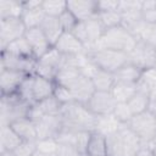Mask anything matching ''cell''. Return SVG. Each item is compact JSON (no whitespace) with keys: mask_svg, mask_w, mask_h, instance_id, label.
I'll return each mask as SVG.
<instances>
[{"mask_svg":"<svg viewBox=\"0 0 156 156\" xmlns=\"http://www.w3.org/2000/svg\"><path fill=\"white\" fill-rule=\"evenodd\" d=\"M136 39L122 26L108 28L104 32L101 39L98 41L94 49H111V50H117L122 51L126 54H129L133 48L136 44ZM90 51V50H89Z\"/></svg>","mask_w":156,"mask_h":156,"instance_id":"2","label":"cell"},{"mask_svg":"<svg viewBox=\"0 0 156 156\" xmlns=\"http://www.w3.org/2000/svg\"><path fill=\"white\" fill-rule=\"evenodd\" d=\"M23 15L22 1L18 0H1L0 1V20L4 18H21Z\"/></svg>","mask_w":156,"mask_h":156,"instance_id":"30","label":"cell"},{"mask_svg":"<svg viewBox=\"0 0 156 156\" xmlns=\"http://www.w3.org/2000/svg\"><path fill=\"white\" fill-rule=\"evenodd\" d=\"M32 156H49V155H45V154H43V152H40V151H38V150H37Z\"/></svg>","mask_w":156,"mask_h":156,"instance_id":"54","label":"cell"},{"mask_svg":"<svg viewBox=\"0 0 156 156\" xmlns=\"http://www.w3.org/2000/svg\"><path fill=\"white\" fill-rule=\"evenodd\" d=\"M43 5V4H41ZM45 13L40 7L37 9H32V10H23V15H22V21L26 26L27 29H32V28H38L41 26L44 18H45Z\"/></svg>","mask_w":156,"mask_h":156,"instance_id":"31","label":"cell"},{"mask_svg":"<svg viewBox=\"0 0 156 156\" xmlns=\"http://www.w3.org/2000/svg\"><path fill=\"white\" fill-rule=\"evenodd\" d=\"M29 74H26L23 72L7 69V68H0V90L1 95H12L17 93L20 85L22 82L28 77Z\"/></svg>","mask_w":156,"mask_h":156,"instance_id":"13","label":"cell"},{"mask_svg":"<svg viewBox=\"0 0 156 156\" xmlns=\"http://www.w3.org/2000/svg\"><path fill=\"white\" fill-rule=\"evenodd\" d=\"M30 105L22 101L15 93L12 95H1L0 101V126H11L13 122L28 118Z\"/></svg>","mask_w":156,"mask_h":156,"instance_id":"3","label":"cell"},{"mask_svg":"<svg viewBox=\"0 0 156 156\" xmlns=\"http://www.w3.org/2000/svg\"><path fill=\"white\" fill-rule=\"evenodd\" d=\"M22 141L11 126L0 127V151H15Z\"/></svg>","mask_w":156,"mask_h":156,"instance_id":"21","label":"cell"},{"mask_svg":"<svg viewBox=\"0 0 156 156\" xmlns=\"http://www.w3.org/2000/svg\"><path fill=\"white\" fill-rule=\"evenodd\" d=\"M62 60L63 55L52 46L45 55L37 60L34 74L55 82L56 74L62 66Z\"/></svg>","mask_w":156,"mask_h":156,"instance_id":"7","label":"cell"},{"mask_svg":"<svg viewBox=\"0 0 156 156\" xmlns=\"http://www.w3.org/2000/svg\"><path fill=\"white\" fill-rule=\"evenodd\" d=\"M27 28L22 18H4L0 20V49H5L10 43L21 39L26 35Z\"/></svg>","mask_w":156,"mask_h":156,"instance_id":"9","label":"cell"},{"mask_svg":"<svg viewBox=\"0 0 156 156\" xmlns=\"http://www.w3.org/2000/svg\"><path fill=\"white\" fill-rule=\"evenodd\" d=\"M83 156H87V155H83Z\"/></svg>","mask_w":156,"mask_h":156,"instance_id":"56","label":"cell"},{"mask_svg":"<svg viewBox=\"0 0 156 156\" xmlns=\"http://www.w3.org/2000/svg\"><path fill=\"white\" fill-rule=\"evenodd\" d=\"M58 149V141L56 138H48V139H39L37 140V150L49 155V156H56Z\"/></svg>","mask_w":156,"mask_h":156,"instance_id":"39","label":"cell"},{"mask_svg":"<svg viewBox=\"0 0 156 156\" xmlns=\"http://www.w3.org/2000/svg\"><path fill=\"white\" fill-rule=\"evenodd\" d=\"M90 61L100 69L110 73L117 72L122 66L128 62V54L111 50V49H96L87 51Z\"/></svg>","mask_w":156,"mask_h":156,"instance_id":"4","label":"cell"},{"mask_svg":"<svg viewBox=\"0 0 156 156\" xmlns=\"http://www.w3.org/2000/svg\"><path fill=\"white\" fill-rule=\"evenodd\" d=\"M24 38L27 39V41L33 51V55L37 60L40 58L43 55H45L52 48V45L49 43L48 38L45 37V34L40 27L27 29Z\"/></svg>","mask_w":156,"mask_h":156,"instance_id":"14","label":"cell"},{"mask_svg":"<svg viewBox=\"0 0 156 156\" xmlns=\"http://www.w3.org/2000/svg\"><path fill=\"white\" fill-rule=\"evenodd\" d=\"M141 74H143V71L129 62H127L117 72L113 73L115 82H122V83H129V84H138V82L141 78Z\"/></svg>","mask_w":156,"mask_h":156,"instance_id":"23","label":"cell"},{"mask_svg":"<svg viewBox=\"0 0 156 156\" xmlns=\"http://www.w3.org/2000/svg\"><path fill=\"white\" fill-rule=\"evenodd\" d=\"M54 48L62 55H80L87 52L85 46L71 32H63Z\"/></svg>","mask_w":156,"mask_h":156,"instance_id":"17","label":"cell"},{"mask_svg":"<svg viewBox=\"0 0 156 156\" xmlns=\"http://www.w3.org/2000/svg\"><path fill=\"white\" fill-rule=\"evenodd\" d=\"M58 21L61 23V27H62L63 32H72L74 29V27L77 26V23L79 22L68 9L58 17Z\"/></svg>","mask_w":156,"mask_h":156,"instance_id":"42","label":"cell"},{"mask_svg":"<svg viewBox=\"0 0 156 156\" xmlns=\"http://www.w3.org/2000/svg\"><path fill=\"white\" fill-rule=\"evenodd\" d=\"M117 101L115 100L111 91H95L90 100L87 102V107L96 116L112 115Z\"/></svg>","mask_w":156,"mask_h":156,"instance_id":"10","label":"cell"},{"mask_svg":"<svg viewBox=\"0 0 156 156\" xmlns=\"http://www.w3.org/2000/svg\"><path fill=\"white\" fill-rule=\"evenodd\" d=\"M12 129L20 135V138L23 141H37L38 135H37V128L35 123L30 121L29 118H22L11 124Z\"/></svg>","mask_w":156,"mask_h":156,"instance_id":"20","label":"cell"},{"mask_svg":"<svg viewBox=\"0 0 156 156\" xmlns=\"http://www.w3.org/2000/svg\"><path fill=\"white\" fill-rule=\"evenodd\" d=\"M91 82L96 91H111L115 84V76L113 73L98 68L91 76Z\"/></svg>","mask_w":156,"mask_h":156,"instance_id":"27","label":"cell"},{"mask_svg":"<svg viewBox=\"0 0 156 156\" xmlns=\"http://www.w3.org/2000/svg\"><path fill=\"white\" fill-rule=\"evenodd\" d=\"M128 127L140 138L143 144H151L156 140V117L149 111L133 116Z\"/></svg>","mask_w":156,"mask_h":156,"instance_id":"6","label":"cell"},{"mask_svg":"<svg viewBox=\"0 0 156 156\" xmlns=\"http://www.w3.org/2000/svg\"><path fill=\"white\" fill-rule=\"evenodd\" d=\"M61 118L63 128L76 132H94L98 117L83 104L71 102L62 106Z\"/></svg>","mask_w":156,"mask_h":156,"instance_id":"1","label":"cell"},{"mask_svg":"<svg viewBox=\"0 0 156 156\" xmlns=\"http://www.w3.org/2000/svg\"><path fill=\"white\" fill-rule=\"evenodd\" d=\"M87 156H107V140L106 136L98 132H91L88 141Z\"/></svg>","mask_w":156,"mask_h":156,"instance_id":"24","label":"cell"},{"mask_svg":"<svg viewBox=\"0 0 156 156\" xmlns=\"http://www.w3.org/2000/svg\"><path fill=\"white\" fill-rule=\"evenodd\" d=\"M37 151V141H22L13 151L16 156H32Z\"/></svg>","mask_w":156,"mask_h":156,"instance_id":"43","label":"cell"},{"mask_svg":"<svg viewBox=\"0 0 156 156\" xmlns=\"http://www.w3.org/2000/svg\"><path fill=\"white\" fill-rule=\"evenodd\" d=\"M151 146H152V149H154V151H155V155H156V140H154V141L151 143Z\"/></svg>","mask_w":156,"mask_h":156,"instance_id":"55","label":"cell"},{"mask_svg":"<svg viewBox=\"0 0 156 156\" xmlns=\"http://www.w3.org/2000/svg\"><path fill=\"white\" fill-rule=\"evenodd\" d=\"M68 89L71 90L74 101L78 104H83V105H87V102L90 100L93 94L96 91L91 82V78L83 76V74Z\"/></svg>","mask_w":156,"mask_h":156,"instance_id":"16","label":"cell"},{"mask_svg":"<svg viewBox=\"0 0 156 156\" xmlns=\"http://www.w3.org/2000/svg\"><path fill=\"white\" fill-rule=\"evenodd\" d=\"M151 9H156V0H146V1H141V11L151 10Z\"/></svg>","mask_w":156,"mask_h":156,"instance_id":"50","label":"cell"},{"mask_svg":"<svg viewBox=\"0 0 156 156\" xmlns=\"http://www.w3.org/2000/svg\"><path fill=\"white\" fill-rule=\"evenodd\" d=\"M149 98H150V101H156V88H154L149 93Z\"/></svg>","mask_w":156,"mask_h":156,"instance_id":"52","label":"cell"},{"mask_svg":"<svg viewBox=\"0 0 156 156\" xmlns=\"http://www.w3.org/2000/svg\"><path fill=\"white\" fill-rule=\"evenodd\" d=\"M105 30H106L105 27L102 26V23L100 22L96 15L87 21L78 22L71 33L85 46L87 51H89L95 48V45L101 39Z\"/></svg>","mask_w":156,"mask_h":156,"instance_id":"5","label":"cell"},{"mask_svg":"<svg viewBox=\"0 0 156 156\" xmlns=\"http://www.w3.org/2000/svg\"><path fill=\"white\" fill-rule=\"evenodd\" d=\"M147 111H149V112H151V113L156 117V101H150Z\"/></svg>","mask_w":156,"mask_h":156,"instance_id":"51","label":"cell"},{"mask_svg":"<svg viewBox=\"0 0 156 156\" xmlns=\"http://www.w3.org/2000/svg\"><path fill=\"white\" fill-rule=\"evenodd\" d=\"M143 15V20L145 22L149 23H156V9H151V10H145L141 11Z\"/></svg>","mask_w":156,"mask_h":156,"instance_id":"49","label":"cell"},{"mask_svg":"<svg viewBox=\"0 0 156 156\" xmlns=\"http://www.w3.org/2000/svg\"><path fill=\"white\" fill-rule=\"evenodd\" d=\"M141 10V1L140 0H119L118 11L121 13L127 11H135Z\"/></svg>","mask_w":156,"mask_h":156,"instance_id":"45","label":"cell"},{"mask_svg":"<svg viewBox=\"0 0 156 156\" xmlns=\"http://www.w3.org/2000/svg\"><path fill=\"white\" fill-rule=\"evenodd\" d=\"M56 83L54 80L39 77L34 74V80H33V94H34V100L35 102L43 101L48 98L54 96V90H55Z\"/></svg>","mask_w":156,"mask_h":156,"instance_id":"19","label":"cell"},{"mask_svg":"<svg viewBox=\"0 0 156 156\" xmlns=\"http://www.w3.org/2000/svg\"><path fill=\"white\" fill-rule=\"evenodd\" d=\"M136 91H138L136 84H129L122 82H115L111 89V94L113 95L117 102H128Z\"/></svg>","mask_w":156,"mask_h":156,"instance_id":"28","label":"cell"},{"mask_svg":"<svg viewBox=\"0 0 156 156\" xmlns=\"http://www.w3.org/2000/svg\"><path fill=\"white\" fill-rule=\"evenodd\" d=\"M1 52H7L11 55L26 57V58H35L33 55V51H32V49H30V46H29V44L24 37L10 43L5 49L1 50Z\"/></svg>","mask_w":156,"mask_h":156,"instance_id":"29","label":"cell"},{"mask_svg":"<svg viewBox=\"0 0 156 156\" xmlns=\"http://www.w3.org/2000/svg\"><path fill=\"white\" fill-rule=\"evenodd\" d=\"M80 76H82V71L78 67L65 65L58 69L55 78V83L69 88Z\"/></svg>","mask_w":156,"mask_h":156,"instance_id":"26","label":"cell"},{"mask_svg":"<svg viewBox=\"0 0 156 156\" xmlns=\"http://www.w3.org/2000/svg\"><path fill=\"white\" fill-rule=\"evenodd\" d=\"M138 40H141L152 46H156V23L145 22L144 28H143L141 34Z\"/></svg>","mask_w":156,"mask_h":156,"instance_id":"40","label":"cell"},{"mask_svg":"<svg viewBox=\"0 0 156 156\" xmlns=\"http://www.w3.org/2000/svg\"><path fill=\"white\" fill-rule=\"evenodd\" d=\"M35 62H37V58H26V57L15 56V55H11L7 52H1L0 68L13 69V71L23 72L26 74L32 76V74H34Z\"/></svg>","mask_w":156,"mask_h":156,"instance_id":"11","label":"cell"},{"mask_svg":"<svg viewBox=\"0 0 156 156\" xmlns=\"http://www.w3.org/2000/svg\"><path fill=\"white\" fill-rule=\"evenodd\" d=\"M33 80H34V74L28 76L22 82V84L20 85V88H18V90L16 93L22 101H24V102H27L29 105L35 104L34 94H33Z\"/></svg>","mask_w":156,"mask_h":156,"instance_id":"35","label":"cell"},{"mask_svg":"<svg viewBox=\"0 0 156 156\" xmlns=\"http://www.w3.org/2000/svg\"><path fill=\"white\" fill-rule=\"evenodd\" d=\"M106 140H107V156H126L119 130L110 136H106Z\"/></svg>","mask_w":156,"mask_h":156,"instance_id":"36","label":"cell"},{"mask_svg":"<svg viewBox=\"0 0 156 156\" xmlns=\"http://www.w3.org/2000/svg\"><path fill=\"white\" fill-rule=\"evenodd\" d=\"M121 122H118L113 115H106V116H99L95 124V132L102 134L104 136H110L115 133H117L122 128Z\"/></svg>","mask_w":156,"mask_h":156,"instance_id":"25","label":"cell"},{"mask_svg":"<svg viewBox=\"0 0 156 156\" xmlns=\"http://www.w3.org/2000/svg\"><path fill=\"white\" fill-rule=\"evenodd\" d=\"M112 115L122 124H128L130 122V119L133 118V116H134L127 102H117Z\"/></svg>","mask_w":156,"mask_h":156,"instance_id":"38","label":"cell"},{"mask_svg":"<svg viewBox=\"0 0 156 156\" xmlns=\"http://www.w3.org/2000/svg\"><path fill=\"white\" fill-rule=\"evenodd\" d=\"M128 62L140 68L143 72L156 66V46L138 40L133 50L128 54Z\"/></svg>","mask_w":156,"mask_h":156,"instance_id":"8","label":"cell"},{"mask_svg":"<svg viewBox=\"0 0 156 156\" xmlns=\"http://www.w3.org/2000/svg\"><path fill=\"white\" fill-rule=\"evenodd\" d=\"M118 5H119V0H100L98 1V13L118 11Z\"/></svg>","mask_w":156,"mask_h":156,"instance_id":"46","label":"cell"},{"mask_svg":"<svg viewBox=\"0 0 156 156\" xmlns=\"http://www.w3.org/2000/svg\"><path fill=\"white\" fill-rule=\"evenodd\" d=\"M56 156H82V155L74 145L58 143V149H57Z\"/></svg>","mask_w":156,"mask_h":156,"instance_id":"44","label":"cell"},{"mask_svg":"<svg viewBox=\"0 0 156 156\" xmlns=\"http://www.w3.org/2000/svg\"><path fill=\"white\" fill-rule=\"evenodd\" d=\"M67 9L79 21H87L98 15L96 0H69L67 1Z\"/></svg>","mask_w":156,"mask_h":156,"instance_id":"15","label":"cell"},{"mask_svg":"<svg viewBox=\"0 0 156 156\" xmlns=\"http://www.w3.org/2000/svg\"><path fill=\"white\" fill-rule=\"evenodd\" d=\"M0 156H16L13 151H0Z\"/></svg>","mask_w":156,"mask_h":156,"instance_id":"53","label":"cell"},{"mask_svg":"<svg viewBox=\"0 0 156 156\" xmlns=\"http://www.w3.org/2000/svg\"><path fill=\"white\" fill-rule=\"evenodd\" d=\"M41 9L46 16L58 18L67 10V1L62 0H44Z\"/></svg>","mask_w":156,"mask_h":156,"instance_id":"34","label":"cell"},{"mask_svg":"<svg viewBox=\"0 0 156 156\" xmlns=\"http://www.w3.org/2000/svg\"><path fill=\"white\" fill-rule=\"evenodd\" d=\"M43 116H60L62 111V105L54 98H48L43 101L35 102Z\"/></svg>","mask_w":156,"mask_h":156,"instance_id":"33","label":"cell"},{"mask_svg":"<svg viewBox=\"0 0 156 156\" xmlns=\"http://www.w3.org/2000/svg\"><path fill=\"white\" fill-rule=\"evenodd\" d=\"M119 135H121L126 156H134L136 151L140 149V146L143 145L140 138L128 127V124L122 126V128L119 129Z\"/></svg>","mask_w":156,"mask_h":156,"instance_id":"18","label":"cell"},{"mask_svg":"<svg viewBox=\"0 0 156 156\" xmlns=\"http://www.w3.org/2000/svg\"><path fill=\"white\" fill-rule=\"evenodd\" d=\"M41 30L44 32L45 37L48 38L49 43L55 46V44L57 43V40L60 39V37L63 33V29L61 27V23L58 21V18L56 17H50V16H45L41 26H40Z\"/></svg>","mask_w":156,"mask_h":156,"instance_id":"22","label":"cell"},{"mask_svg":"<svg viewBox=\"0 0 156 156\" xmlns=\"http://www.w3.org/2000/svg\"><path fill=\"white\" fill-rule=\"evenodd\" d=\"M134 156H156L151 144H143Z\"/></svg>","mask_w":156,"mask_h":156,"instance_id":"48","label":"cell"},{"mask_svg":"<svg viewBox=\"0 0 156 156\" xmlns=\"http://www.w3.org/2000/svg\"><path fill=\"white\" fill-rule=\"evenodd\" d=\"M127 104H128V106H129V108L134 116L143 113V112L147 111V108H149V104H150L149 94L145 91L138 90Z\"/></svg>","mask_w":156,"mask_h":156,"instance_id":"32","label":"cell"},{"mask_svg":"<svg viewBox=\"0 0 156 156\" xmlns=\"http://www.w3.org/2000/svg\"><path fill=\"white\" fill-rule=\"evenodd\" d=\"M37 135L39 139L57 138L63 128V122L60 116H43L38 122H35Z\"/></svg>","mask_w":156,"mask_h":156,"instance_id":"12","label":"cell"},{"mask_svg":"<svg viewBox=\"0 0 156 156\" xmlns=\"http://www.w3.org/2000/svg\"><path fill=\"white\" fill-rule=\"evenodd\" d=\"M98 17L105 29L118 27L122 24V15L119 11H108V12H99Z\"/></svg>","mask_w":156,"mask_h":156,"instance_id":"37","label":"cell"},{"mask_svg":"<svg viewBox=\"0 0 156 156\" xmlns=\"http://www.w3.org/2000/svg\"><path fill=\"white\" fill-rule=\"evenodd\" d=\"M54 98L62 106L67 105V104H71V102H74V99H73V95H72L71 90L67 87H63V85H60V84H56V87H55Z\"/></svg>","mask_w":156,"mask_h":156,"instance_id":"41","label":"cell"},{"mask_svg":"<svg viewBox=\"0 0 156 156\" xmlns=\"http://www.w3.org/2000/svg\"><path fill=\"white\" fill-rule=\"evenodd\" d=\"M90 133L91 132H78V138H77L76 147L79 150V152H80L82 156L85 155L88 141H89V138H90Z\"/></svg>","mask_w":156,"mask_h":156,"instance_id":"47","label":"cell"},{"mask_svg":"<svg viewBox=\"0 0 156 156\" xmlns=\"http://www.w3.org/2000/svg\"><path fill=\"white\" fill-rule=\"evenodd\" d=\"M155 69H156V66H155Z\"/></svg>","mask_w":156,"mask_h":156,"instance_id":"57","label":"cell"}]
</instances>
